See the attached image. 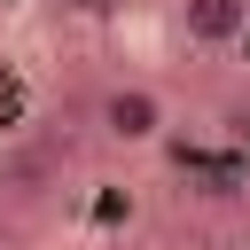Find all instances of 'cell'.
I'll use <instances>...</instances> for the list:
<instances>
[{
  "mask_svg": "<svg viewBox=\"0 0 250 250\" xmlns=\"http://www.w3.org/2000/svg\"><path fill=\"white\" fill-rule=\"evenodd\" d=\"M94 125H102V141H117V148H148V141L164 133V94H156L148 78H117V86H102Z\"/></svg>",
  "mask_w": 250,
  "mask_h": 250,
  "instance_id": "cell-1",
  "label": "cell"
},
{
  "mask_svg": "<svg viewBox=\"0 0 250 250\" xmlns=\"http://www.w3.org/2000/svg\"><path fill=\"white\" fill-rule=\"evenodd\" d=\"M180 31L195 47H234L250 31V0H180Z\"/></svg>",
  "mask_w": 250,
  "mask_h": 250,
  "instance_id": "cell-2",
  "label": "cell"
}]
</instances>
